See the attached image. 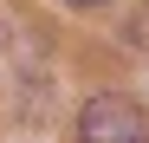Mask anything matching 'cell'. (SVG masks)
Here are the masks:
<instances>
[{"mask_svg":"<svg viewBox=\"0 0 149 143\" xmlns=\"http://www.w3.org/2000/svg\"><path fill=\"white\" fill-rule=\"evenodd\" d=\"M130 39H136V46H143V52H149V7H143V13L130 20Z\"/></svg>","mask_w":149,"mask_h":143,"instance_id":"7a4b0ae2","label":"cell"},{"mask_svg":"<svg viewBox=\"0 0 149 143\" xmlns=\"http://www.w3.org/2000/svg\"><path fill=\"white\" fill-rule=\"evenodd\" d=\"M65 7H104V0H65Z\"/></svg>","mask_w":149,"mask_h":143,"instance_id":"3957f363","label":"cell"},{"mask_svg":"<svg viewBox=\"0 0 149 143\" xmlns=\"http://www.w3.org/2000/svg\"><path fill=\"white\" fill-rule=\"evenodd\" d=\"M78 137L84 143H149V111L117 98V91H97L78 111Z\"/></svg>","mask_w":149,"mask_h":143,"instance_id":"6da1fadb","label":"cell"}]
</instances>
